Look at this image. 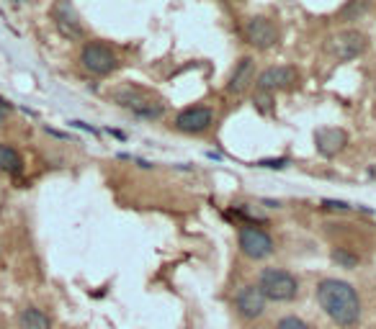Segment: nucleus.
I'll return each mask as SVG.
<instances>
[{
	"instance_id": "423d86ee",
	"label": "nucleus",
	"mask_w": 376,
	"mask_h": 329,
	"mask_svg": "<svg viewBox=\"0 0 376 329\" xmlns=\"http://www.w3.org/2000/svg\"><path fill=\"white\" fill-rule=\"evenodd\" d=\"M242 36L256 49H271L279 44V26L265 16H250L242 26Z\"/></svg>"
},
{
	"instance_id": "9b49d317",
	"label": "nucleus",
	"mask_w": 376,
	"mask_h": 329,
	"mask_svg": "<svg viewBox=\"0 0 376 329\" xmlns=\"http://www.w3.org/2000/svg\"><path fill=\"white\" fill-rule=\"evenodd\" d=\"M253 83H256V62H253V57H242L227 80V93H245Z\"/></svg>"
},
{
	"instance_id": "f03ea898",
	"label": "nucleus",
	"mask_w": 376,
	"mask_h": 329,
	"mask_svg": "<svg viewBox=\"0 0 376 329\" xmlns=\"http://www.w3.org/2000/svg\"><path fill=\"white\" fill-rule=\"evenodd\" d=\"M111 98L119 103L121 109L132 111L134 116L147 118V121H157L165 113L163 98L150 88H142V85H121L111 93Z\"/></svg>"
},
{
	"instance_id": "6ab92c4d",
	"label": "nucleus",
	"mask_w": 376,
	"mask_h": 329,
	"mask_svg": "<svg viewBox=\"0 0 376 329\" xmlns=\"http://www.w3.org/2000/svg\"><path fill=\"white\" fill-rule=\"evenodd\" d=\"M13 3H24V0H13Z\"/></svg>"
},
{
	"instance_id": "20e7f679",
	"label": "nucleus",
	"mask_w": 376,
	"mask_h": 329,
	"mask_svg": "<svg viewBox=\"0 0 376 329\" xmlns=\"http://www.w3.org/2000/svg\"><path fill=\"white\" fill-rule=\"evenodd\" d=\"M368 47V39L359 29H343L338 34L327 39V51L333 54L338 62H351V59L361 57Z\"/></svg>"
},
{
	"instance_id": "f8f14e48",
	"label": "nucleus",
	"mask_w": 376,
	"mask_h": 329,
	"mask_svg": "<svg viewBox=\"0 0 376 329\" xmlns=\"http://www.w3.org/2000/svg\"><path fill=\"white\" fill-rule=\"evenodd\" d=\"M345 142H348V136H345L343 129H320L315 134V147L322 157H333V154H338L343 147H345Z\"/></svg>"
},
{
	"instance_id": "a211bd4d",
	"label": "nucleus",
	"mask_w": 376,
	"mask_h": 329,
	"mask_svg": "<svg viewBox=\"0 0 376 329\" xmlns=\"http://www.w3.org/2000/svg\"><path fill=\"white\" fill-rule=\"evenodd\" d=\"M10 113V106L6 101H3V98H0V124H3V121H6V116H8Z\"/></svg>"
},
{
	"instance_id": "dca6fc26",
	"label": "nucleus",
	"mask_w": 376,
	"mask_h": 329,
	"mask_svg": "<svg viewBox=\"0 0 376 329\" xmlns=\"http://www.w3.org/2000/svg\"><path fill=\"white\" fill-rule=\"evenodd\" d=\"M276 329H312V327L304 319H299V316H283Z\"/></svg>"
},
{
	"instance_id": "f257e3e1",
	"label": "nucleus",
	"mask_w": 376,
	"mask_h": 329,
	"mask_svg": "<svg viewBox=\"0 0 376 329\" xmlns=\"http://www.w3.org/2000/svg\"><path fill=\"white\" fill-rule=\"evenodd\" d=\"M317 301L322 312L343 329H353L361 321V298L345 280L325 278L317 283Z\"/></svg>"
},
{
	"instance_id": "6e6552de",
	"label": "nucleus",
	"mask_w": 376,
	"mask_h": 329,
	"mask_svg": "<svg viewBox=\"0 0 376 329\" xmlns=\"http://www.w3.org/2000/svg\"><path fill=\"white\" fill-rule=\"evenodd\" d=\"M299 83V72L291 65H276V67L263 70L256 80V88L263 93H274V90H289Z\"/></svg>"
},
{
	"instance_id": "ddd939ff",
	"label": "nucleus",
	"mask_w": 376,
	"mask_h": 329,
	"mask_svg": "<svg viewBox=\"0 0 376 329\" xmlns=\"http://www.w3.org/2000/svg\"><path fill=\"white\" fill-rule=\"evenodd\" d=\"M54 21H57V29H60L65 36H72V39H75V36H83V26H80L75 10H72V6H70L68 0H60V3H57Z\"/></svg>"
},
{
	"instance_id": "9d476101",
	"label": "nucleus",
	"mask_w": 376,
	"mask_h": 329,
	"mask_svg": "<svg viewBox=\"0 0 376 329\" xmlns=\"http://www.w3.org/2000/svg\"><path fill=\"white\" fill-rule=\"evenodd\" d=\"M235 306H237L240 316L245 319H258L265 312V298L258 291V286H242L235 296Z\"/></svg>"
},
{
	"instance_id": "1a4fd4ad",
	"label": "nucleus",
	"mask_w": 376,
	"mask_h": 329,
	"mask_svg": "<svg viewBox=\"0 0 376 329\" xmlns=\"http://www.w3.org/2000/svg\"><path fill=\"white\" fill-rule=\"evenodd\" d=\"M214 124V111L206 106H188L175 116V129L183 134H204Z\"/></svg>"
},
{
	"instance_id": "7ed1b4c3",
	"label": "nucleus",
	"mask_w": 376,
	"mask_h": 329,
	"mask_svg": "<svg viewBox=\"0 0 376 329\" xmlns=\"http://www.w3.org/2000/svg\"><path fill=\"white\" fill-rule=\"evenodd\" d=\"M258 291L265 301H294L299 294V280L283 268H265L258 278Z\"/></svg>"
},
{
	"instance_id": "39448f33",
	"label": "nucleus",
	"mask_w": 376,
	"mask_h": 329,
	"mask_svg": "<svg viewBox=\"0 0 376 329\" xmlns=\"http://www.w3.org/2000/svg\"><path fill=\"white\" fill-rule=\"evenodd\" d=\"M80 62L91 75H111L119 67V57L116 51L103 42H88L80 51Z\"/></svg>"
},
{
	"instance_id": "4468645a",
	"label": "nucleus",
	"mask_w": 376,
	"mask_h": 329,
	"mask_svg": "<svg viewBox=\"0 0 376 329\" xmlns=\"http://www.w3.org/2000/svg\"><path fill=\"white\" fill-rule=\"evenodd\" d=\"M18 327L21 329H52V319L42 309H34V306H29L24 312L18 314Z\"/></svg>"
},
{
	"instance_id": "0eeeda50",
	"label": "nucleus",
	"mask_w": 376,
	"mask_h": 329,
	"mask_svg": "<svg viewBox=\"0 0 376 329\" xmlns=\"http://www.w3.org/2000/svg\"><path fill=\"white\" fill-rule=\"evenodd\" d=\"M237 239L242 255L250 260H265L268 255H274V239L260 227H242Z\"/></svg>"
},
{
	"instance_id": "f3484780",
	"label": "nucleus",
	"mask_w": 376,
	"mask_h": 329,
	"mask_svg": "<svg viewBox=\"0 0 376 329\" xmlns=\"http://www.w3.org/2000/svg\"><path fill=\"white\" fill-rule=\"evenodd\" d=\"M333 260L345 265V268H353V265H356V257H353V255H345V252H333Z\"/></svg>"
},
{
	"instance_id": "2eb2a0df",
	"label": "nucleus",
	"mask_w": 376,
	"mask_h": 329,
	"mask_svg": "<svg viewBox=\"0 0 376 329\" xmlns=\"http://www.w3.org/2000/svg\"><path fill=\"white\" fill-rule=\"evenodd\" d=\"M0 172H8V175L21 172V154L10 144H0Z\"/></svg>"
}]
</instances>
